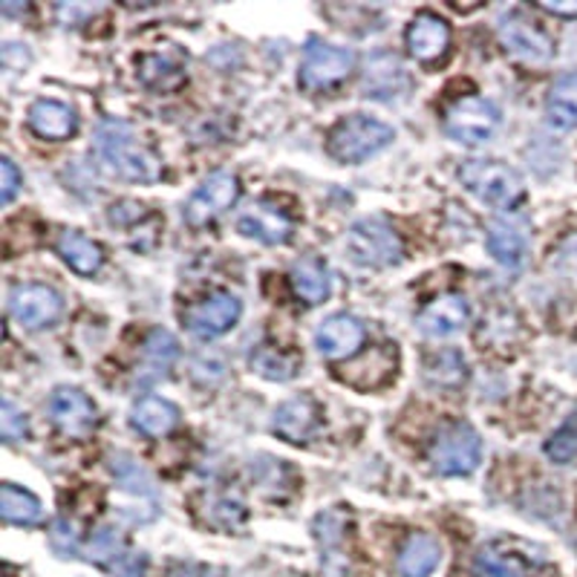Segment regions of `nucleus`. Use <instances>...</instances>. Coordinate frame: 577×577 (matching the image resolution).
Wrapping results in <instances>:
<instances>
[{"label":"nucleus","instance_id":"nucleus-1","mask_svg":"<svg viewBox=\"0 0 577 577\" xmlns=\"http://www.w3.org/2000/svg\"><path fill=\"white\" fill-rule=\"evenodd\" d=\"M95 151H99L102 165L127 183L148 185L162 176L159 159L136 139L125 122H104L95 136Z\"/></svg>","mask_w":577,"mask_h":577},{"label":"nucleus","instance_id":"nucleus-2","mask_svg":"<svg viewBox=\"0 0 577 577\" xmlns=\"http://www.w3.org/2000/svg\"><path fill=\"white\" fill-rule=\"evenodd\" d=\"M393 139V127L379 119H372V116H365V113H356V116L341 119L338 125L330 130V136H326V151H330L333 159L344 162V165H356V162H365V159L384 151Z\"/></svg>","mask_w":577,"mask_h":577},{"label":"nucleus","instance_id":"nucleus-3","mask_svg":"<svg viewBox=\"0 0 577 577\" xmlns=\"http://www.w3.org/2000/svg\"><path fill=\"white\" fill-rule=\"evenodd\" d=\"M344 245H347L349 261L356 266H365V269H388L402 261L404 254L399 231L381 217H365V220L353 222Z\"/></svg>","mask_w":577,"mask_h":577},{"label":"nucleus","instance_id":"nucleus-4","mask_svg":"<svg viewBox=\"0 0 577 577\" xmlns=\"http://www.w3.org/2000/svg\"><path fill=\"white\" fill-rule=\"evenodd\" d=\"M459 180L480 203L491 208L508 211L522 199V180L517 176L515 168H508L506 162H497V159H471L459 171Z\"/></svg>","mask_w":577,"mask_h":577},{"label":"nucleus","instance_id":"nucleus-5","mask_svg":"<svg viewBox=\"0 0 577 577\" xmlns=\"http://www.w3.org/2000/svg\"><path fill=\"white\" fill-rule=\"evenodd\" d=\"M483 459V439L471 425H448L430 445V462L434 471L442 476L474 474Z\"/></svg>","mask_w":577,"mask_h":577},{"label":"nucleus","instance_id":"nucleus-6","mask_svg":"<svg viewBox=\"0 0 577 577\" xmlns=\"http://www.w3.org/2000/svg\"><path fill=\"white\" fill-rule=\"evenodd\" d=\"M499 111L497 104L483 95H465L445 113V134L459 145H485L497 134Z\"/></svg>","mask_w":577,"mask_h":577},{"label":"nucleus","instance_id":"nucleus-7","mask_svg":"<svg viewBox=\"0 0 577 577\" xmlns=\"http://www.w3.org/2000/svg\"><path fill=\"white\" fill-rule=\"evenodd\" d=\"M64 301L44 284H15L9 289V315L24 330H47L61 318Z\"/></svg>","mask_w":577,"mask_h":577},{"label":"nucleus","instance_id":"nucleus-8","mask_svg":"<svg viewBox=\"0 0 577 577\" xmlns=\"http://www.w3.org/2000/svg\"><path fill=\"white\" fill-rule=\"evenodd\" d=\"M503 47L526 64H546L554 58V41L538 24H531L522 12H506L497 21Z\"/></svg>","mask_w":577,"mask_h":577},{"label":"nucleus","instance_id":"nucleus-9","mask_svg":"<svg viewBox=\"0 0 577 577\" xmlns=\"http://www.w3.org/2000/svg\"><path fill=\"white\" fill-rule=\"evenodd\" d=\"M240 315H243V303H240L238 295L217 292L211 295V298H206V301H199L185 309L183 321L191 335L211 341L226 335L229 330H234Z\"/></svg>","mask_w":577,"mask_h":577},{"label":"nucleus","instance_id":"nucleus-10","mask_svg":"<svg viewBox=\"0 0 577 577\" xmlns=\"http://www.w3.org/2000/svg\"><path fill=\"white\" fill-rule=\"evenodd\" d=\"M238 197H240L238 176L226 174V171L211 174L206 183L191 194L188 203H185L183 208L185 222H188V226H206V222L217 220L220 214L229 211V208L238 203Z\"/></svg>","mask_w":577,"mask_h":577},{"label":"nucleus","instance_id":"nucleus-11","mask_svg":"<svg viewBox=\"0 0 577 577\" xmlns=\"http://www.w3.org/2000/svg\"><path fill=\"white\" fill-rule=\"evenodd\" d=\"M356 56L335 44H309L307 56L301 64V88L307 90H326L344 81L353 72Z\"/></svg>","mask_w":577,"mask_h":577},{"label":"nucleus","instance_id":"nucleus-12","mask_svg":"<svg viewBox=\"0 0 577 577\" xmlns=\"http://www.w3.org/2000/svg\"><path fill=\"white\" fill-rule=\"evenodd\" d=\"M49 419L61 434L79 439V436H88L93 430L99 411H95L93 399L88 393H81L76 388H58L56 393L49 395Z\"/></svg>","mask_w":577,"mask_h":577},{"label":"nucleus","instance_id":"nucleus-13","mask_svg":"<svg viewBox=\"0 0 577 577\" xmlns=\"http://www.w3.org/2000/svg\"><path fill=\"white\" fill-rule=\"evenodd\" d=\"M448 47H451V26L445 18L434 15V12H419L413 18L411 30H407V49L416 61H439L445 58Z\"/></svg>","mask_w":577,"mask_h":577},{"label":"nucleus","instance_id":"nucleus-14","mask_svg":"<svg viewBox=\"0 0 577 577\" xmlns=\"http://www.w3.org/2000/svg\"><path fill=\"white\" fill-rule=\"evenodd\" d=\"M367 333L365 324L353 315H333L326 318L324 324L318 326L315 347L324 358H349L356 356L361 344H365Z\"/></svg>","mask_w":577,"mask_h":577},{"label":"nucleus","instance_id":"nucleus-15","mask_svg":"<svg viewBox=\"0 0 577 577\" xmlns=\"http://www.w3.org/2000/svg\"><path fill=\"white\" fill-rule=\"evenodd\" d=\"M529 243V226L522 217H499L488 226V252L508 269H517L526 261Z\"/></svg>","mask_w":577,"mask_h":577},{"label":"nucleus","instance_id":"nucleus-16","mask_svg":"<svg viewBox=\"0 0 577 577\" xmlns=\"http://www.w3.org/2000/svg\"><path fill=\"white\" fill-rule=\"evenodd\" d=\"M26 122H30L32 134H38L41 139H53V142L70 139L79 130L76 111L70 104L56 102V99H41V102L32 104L30 113H26Z\"/></svg>","mask_w":577,"mask_h":577},{"label":"nucleus","instance_id":"nucleus-17","mask_svg":"<svg viewBox=\"0 0 577 577\" xmlns=\"http://www.w3.org/2000/svg\"><path fill=\"white\" fill-rule=\"evenodd\" d=\"M468 315L471 309L462 295H442L430 307L422 309L419 330L430 338H448L468 324Z\"/></svg>","mask_w":577,"mask_h":577},{"label":"nucleus","instance_id":"nucleus-18","mask_svg":"<svg viewBox=\"0 0 577 577\" xmlns=\"http://www.w3.org/2000/svg\"><path fill=\"white\" fill-rule=\"evenodd\" d=\"M411 88L407 70L390 53H379L367 61L365 70V95L367 99H395Z\"/></svg>","mask_w":577,"mask_h":577},{"label":"nucleus","instance_id":"nucleus-19","mask_svg":"<svg viewBox=\"0 0 577 577\" xmlns=\"http://www.w3.org/2000/svg\"><path fill=\"white\" fill-rule=\"evenodd\" d=\"M442 563V546L434 534H411L395 557L399 577H430Z\"/></svg>","mask_w":577,"mask_h":577},{"label":"nucleus","instance_id":"nucleus-20","mask_svg":"<svg viewBox=\"0 0 577 577\" xmlns=\"http://www.w3.org/2000/svg\"><path fill=\"white\" fill-rule=\"evenodd\" d=\"M238 229L245 238L261 240L266 245H284L286 240L292 238V222L286 220L277 208L269 206H257L252 211H245L238 220Z\"/></svg>","mask_w":577,"mask_h":577},{"label":"nucleus","instance_id":"nucleus-21","mask_svg":"<svg viewBox=\"0 0 577 577\" xmlns=\"http://www.w3.org/2000/svg\"><path fill=\"white\" fill-rule=\"evenodd\" d=\"M289 284H292L295 295L309 307L324 303L333 292V277H330L324 263L315 261V257H301L295 263L292 272H289Z\"/></svg>","mask_w":577,"mask_h":577},{"label":"nucleus","instance_id":"nucleus-22","mask_svg":"<svg viewBox=\"0 0 577 577\" xmlns=\"http://www.w3.org/2000/svg\"><path fill=\"white\" fill-rule=\"evenodd\" d=\"M130 425L145 436H165L180 425V411L168 399L145 395V399H139L134 404V411H130Z\"/></svg>","mask_w":577,"mask_h":577},{"label":"nucleus","instance_id":"nucleus-23","mask_svg":"<svg viewBox=\"0 0 577 577\" xmlns=\"http://www.w3.org/2000/svg\"><path fill=\"white\" fill-rule=\"evenodd\" d=\"M318 425V411L315 404L309 399H292V402H284L275 411V434L286 442H307L309 434L315 430Z\"/></svg>","mask_w":577,"mask_h":577},{"label":"nucleus","instance_id":"nucleus-24","mask_svg":"<svg viewBox=\"0 0 577 577\" xmlns=\"http://www.w3.org/2000/svg\"><path fill=\"white\" fill-rule=\"evenodd\" d=\"M376 367H395V344H381V347H372L370 356L358 358V361L344 367L341 379L347 381V384H353V388L361 390L367 381V372H370V384H367V390H376L393 379V372L376 370Z\"/></svg>","mask_w":577,"mask_h":577},{"label":"nucleus","instance_id":"nucleus-25","mask_svg":"<svg viewBox=\"0 0 577 577\" xmlns=\"http://www.w3.org/2000/svg\"><path fill=\"white\" fill-rule=\"evenodd\" d=\"M176 356H180V347H176V338L165 330H153L148 338H145L142 347V367H139V376L142 381H159L165 379L171 367H174Z\"/></svg>","mask_w":577,"mask_h":577},{"label":"nucleus","instance_id":"nucleus-26","mask_svg":"<svg viewBox=\"0 0 577 577\" xmlns=\"http://www.w3.org/2000/svg\"><path fill=\"white\" fill-rule=\"evenodd\" d=\"M58 254H61V261L67 263L72 272L88 277L102 269L104 263L102 249L90 238H84L81 231H64L61 238H58Z\"/></svg>","mask_w":577,"mask_h":577},{"label":"nucleus","instance_id":"nucleus-27","mask_svg":"<svg viewBox=\"0 0 577 577\" xmlns=\"http://www.w3.org/2000/svg\"><path fill=\"white\" fill-rule=\"evenodd\" d=\"M549 122L561 130L577 127V72H566L554 81L546 99Z\"/></svg>","mask_w":577,"mask_h":577},{"label":"nucleus","instance_id":"nucleus-28","mask_svg":"<svg viewBox=\"0 0 577 577\" xmlns=\"http://www.w3.org/2000/svg\"><path fill=\"white\" fill-rule=\"evenodd\" d=\"M0 515L7 522H15V526H35L44 517V508H41L35 494L7 483L0 488Z\"/></svg>","mask_w":577,"mask_h":577},{"label":"nucleus","instance_id":"nucleus-29","mask_svg":"<svg viewBox=\"0 0 577 577\" xmlns=\"http://www.w3.org/2000/svg\"><path fill=\"white\" fill-rule=\"evenodd\" d=\"M139 72L145 84L153 90H174L185 81L183 61H174L171 56H145Z\"/></svg>","mask_w":577,"mask_h":577},{"label":"nucleus","instance_id":"nucleus-30","mask_svg":"<svg viewBox=\"0 0 577 577\" xmlns=\"http://www.w3.org/2000/svg\"><path fill=\"white\" fill-rule=\"evenodd\" d=\"M427 379L439 388H459L465 381V358L457 349H445L439 356L430 358L427 365Z\"/></svg>","mask_w":577,"mask_h":577},{"label":"nucleus","instance_id":"nucleus-31","mask_svg":"<svg viewBox=\"0 0 577 577\" xmlns=\"http://www.w3.org/2000/svg\"><path fill=\"white\" fill-rule=\"evenodd\" d=\"M113 476L119 480L122 488L127 491V494H134V497H151L153 494V483L151 476H148V471H145L139 462H134L130 457H113Z\"/></svg>","mask_w":577,"mask_h":577},{"label":"nucleus","instance_id":"nucleus-32","mask_svg":"<svg viewBox=\"0 0 577 577\" xmlns=\"http://www.w3.org/2000/svg\"><path fill=\"white\" fill-rule=\"evenodd\" d=\"M476 577H526V569L517 557L506 552H497V549H483L476 554L474 563Z\"/></svg>","mask_w":577,"mask_h":577},{"label":"nucleus","instance_id":"nucleus-33","mask_svg":"<svg viewBox=\"0 0 577 577\" xmlns=\"http://www.w3.org/2000/svg\"><path fill=\"white\" fill-rule=\"evenodd\" d=\"M252 367H254V372H261L263 379L289 381L295 376V367L298 365H295L292 358H286L284 353L263 347V349H257V356H252Z\"/></svg>","mask_w":577,"mask_h":577},{"label":"nucleus","instance_id":"nucleus-34","mask_svg":"<svg viewBox=\"0 0 577 577\" xmlns=\"http://www.w3.org/2000/svg\"><path fill=\"white\" fill-rule=\"evenodd\" d=\"M546 457L557 465H569L572 459H577V416H572L561 430H554L546 442Z\"/></svg>","mask_w":577,"mask_h":577},{"label":"nucleus","instance_id":"nucleus-35","mask_svg":"<svg viewBox=\"0 0 577 577\" xmlns=\"http://www.w3.org/2000/svg\"><path fill=\"white\" fill-rule=\"evenodd\" d=\"M122 534L116 529H99L95 538L90 540V546L84 549V557L95 563H107V561H119L122 557Z\"/></svg>","mask_w":577,"mask_h":577},{"label":"nucleus","instance_id":"nucleus-36","mask_svg":"<svg viewBox=\"0 0 577 577\" xmlns=\"http://www.w3.org/2000/svg\"><path fill=\"white\" fill-rule=\"evenodd\" d=\"M26 430H30L26 416L7 399L0 404V434H3V439L7 442H21V439H26Z\"/></svg>","mask_w":577,"mask_h":577},{"label":"nucleus","instance_id":"nucleus-37","mask_svg":"<svg viewBox=\"0 0 577 577\" xmlns=\"http://www.w3.org/2000/svg\"><path fill=\"white\" fill-rule=\"evenodd\" d=\"M49 540H53V549H56L61 557H70V554L79 552V531H76V526H72L70 520H58L56 526H53Z\"/></svg>","mask_w":577,"mask_h":577},{"label":"nucleus","instance_id":"nucleus-38","mask_svg":"<svg viewBox=\"0 0 577 577\" xmlns=\"http://www.w3.org/2000/svg\"><path fill=\"white\" fill-rule=\"evenodd\" d=\"M18 188H21V174L12 159H0V199L3 206H9L15 199Z\"/></svg>","mask_w":577,"mask_h":577},{"label":"nucleus","instance_id":"nucleus-39","mask_svg":"<svg viewBox=\"0 0 577 577\" xmlns=\"http://www.w3.org/2000/svg\"><path fill=\"white\" fill-rule=\"evenodd\" d=\"M116 577H145L148 572V561H145V554H122L116 566H113Z\"/></svg>","mask_w":577,"mask_h":577},{"label":"nucleus","instance_id":"nucleus-40","mask_svg":"<svg viewBox=\"0 0 577 577\" xmlns=\"http://www.w3.org/2000/svg\"><path fill=\"white\" fill-rule=\"evenodd\" d=\"M171 577H217V569L203 563H180L171 569Z\"/></svg>","mask_w":577,"mask_h":577},{"label":"nucleus","instance_id":"nucleus-41","mask_svg":"<svg viewBox=\"0 0 577 577\" xmlns=\"http://www.w3.org/2000/svg\"><path fill=\"white\" fill-rule=\"evenodd\" d=\"M538 7L543 9V12H549V15L577 18V0H575V3H552V0H540Z\"/></svg>","mask_w":577,"mask_h":577}]
</instances>
